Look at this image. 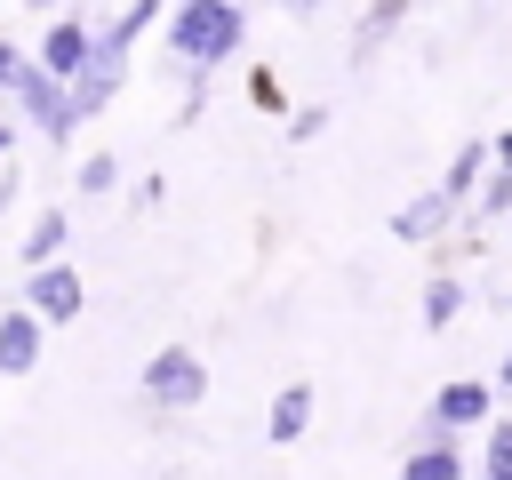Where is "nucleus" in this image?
<instances>
[{"label":"nucleus","instance_id":"obj_1","mask_svg":"<svg viewBox=\"0 0 512 480\" xmlns=\"http://www.w3.org/2000/svg\"><path fill=\"white\" fill-rule=\"evenodd\" d=\"M160 24H168L176 64H192V72H216L248 48V8L240 0H168Z\"/></svg>","mask_w":512,"mask_h":480},{"label":"nucleus","instance_id":"obj_2","mask_svg":"<svg viewBox=\"0 0 512 480\" xmlns=\"http://www.w3.org/2000/svg\"><path fill=\"white\" fill-rule=\"evenodd\" d=\"M0 104H8L24 128H40L48 144H72V136H80V120L64 112V80H48V72H40V56H24V48H16V64H8Z\"/></svg>","mask_w":512,"mask_h":480},{"label":"nucleus","instance_id":"obj_3","mask_svg":"<svg viewBox=\"0 0 512 480\" xmlns=\"http://www.w3.org/2000/svg\"><path fill=\"white\" fill-rule=\"evenodd\" d=\"M136 392H144V408H152V416H184V408H200V400H208V360H200L192 344H160V352L144 360Z\"/></svg>","mask_w":512,"mask_h":480},{"label":"nucleus","instance_id":"obj_4","mask_svg":"<svg viewBox=\"0 0 512 480\" xmlns=\"http://www.w3.org/2000/svg\"><path fill=\"white\" fill-rule=\"evenodd\" d=\"M128 48H136V40H120V32L104 24V32H96V48H88V64L64 80V112H72L80 128H88V120L120 96V80H128Z\"/></svg>","mask_w":512,"mask_h":480},{"label":"nucleus","instance_id":"obj_5","mask_svg":"<svg viewBox=\"0 0 512 480\" xmlns=\"http://www.w3.org/2000/svg\"><path fill=\"white\" fill-rule=\"evenodd\" d=\"M496 416V384H480V376H448L440 392H432V408L416 416V440H456V432H480Z\"/></svg>","mask_w":512,"mask_h":480},{"label":"nucleus","instance_id":"obj_6","mask_svg":"<svg viewBox=\"0 0 512 480\" xmlns=\"http://www.w3.org/2000/svg\"><path fill=\"white\" fill-rule=\"evenodd\" d=\"M80 304H88V288H80V272L56 256V264H40V272H24V312H40L48 328H64V320H80Z\"/></svg>","mask_w":512,"mask_h":480},{"label":"nucleus","instance_id":"obj_7","mask_svg":"<svg viewBox=\"0 0 512 480\" xmlns=\"http://www.w3.org/2000/svg\"><path fill=\"white\" fill-rule=\"evenodd\" d=\"M88 48H96V24H88V16H48L32 56H40V72H48V80H72V72L88 64Z\"/></svg>","mask_w":512,"mask_h":480},{"label":"nucleus","instance_id":"obj_8","mask_svg":"<svg viewBox=\"0 0 512 480\" xmlns=\"http://www.w3.org/2000/svg\"><path fill=\"white\" fill-rule=\"evenodd\" d=\"M312 416H320V384L296 376V384L272 392V408H264V440H272V448H296V440L312 432Z\"/></svg>","mask_w":512,"mask_h":480},{"label":"nucleus","instance_id":"obj_9","mask_svg":"<svg viewBox=\"0 0 512 480\" xmlns=\"http://www.w3.org/2000/svg\"><path fill=\"white\" fill-rule=\"evenodd\" d=\"M456 224H464V208H456L440 184H432V192H416V200L392 216V232H400V240H416V248H424V240H440V232H456Z\"/></svg>","mask_w":512,"mask_h":480},{"label":"nucleus","instance_id":"obj_10","mask_svg":"<svg viewBox=\"0 0 512 480\" xmlns=\"http://www.w3.org/2000/svg\"><path fill=\"white\" fill-rule=\"evenodd\" d=\"M40 336H48V320L40 312H0V376H32L40 368Z\"/></svg>","mask_w":512,"mask_h":480},{"label":"nucleus","instance_id":"obj_11","mask_svg":"<svg viewBox=\"0 0 512 480\" xmlns=\"http://www.w3.org/2000/svg\"><path fill=\"white\" fill-rule=\"evenodd\" d=\"M64 248H72V216H64V208H40V216H32V232H24V248H16V256H24V272H40V264H56V256H64Z\"/></svg>","mask_w":512,"mask_h":480},{"label":"nucleus","instance_id":"obj_12","mask_svg":"<svg viewBox=\"0 0 512 480\" xmlns=\"http://www.w3.org/2000/svg\"><path fill=\"white\" fill-rule=\"evenodd\" d=\"M488 168H496V160H488V136H480V144H464V152L448 160V176H440V192H448L456 208H472V192L488 184Z\"/></svg>","mask_w":512,"mask_h":480},{"label":"nucleus","instance_id":"obj_13","mask_svg":"<svg viewBox=\"0 0 512 480\" xmlns=\"http://www.w3.org/2000/svg\"><path fill=\"white\" fill-rule=\"evenodd\" d=\"M400 480H464V448L456 440H416L408 464H400Z\"/></svg>","mask_w":512,"mask_h":480},{"label":"nucleus","instance_id":"obj_14","mask_svg":"<svg viewBox=\"0 0 512 480\" xmlns=\"http://www.w3.org/2000/svg\"><path fill=\"white\" fill-rule=\"evenodd\" d=\"M400 16H408V0H368V16H360V32H352V64H368V56L400 32Z\"/></svg>","mask_w":512,"mask_h":480},{"label":"nucleus","instance_id":"obj_15","mask_svg":"<svg viewBox=\"0 0 512 480\" xmlns=\"http://www.w3.org/2000/svg\"><path fill=\"white\" fill-rule=\"evenodd\" d=\"M416 312H424V328L440 336V328H448V320L464 312V280H456V272H432V280H424V304H416Z\"/></svg>","mask_w":512,"mask_h":480},{"label":"nucleus","instance_id":"obj_16","mask_svg":"<svg viewBox=\"0 0 512 480\" xmlns=\"http://www.w3.org/2000/svg\"><path fill=\"white\" fill-rule=\"evenodd\" d=\"M480 432H488V448H480V480H512V416H488Z\"/></svg>","mask_w":512,"mask_h":480},{"label":"nucleus","instance_id":"obj_17","mask_svg":"<svg viewBox=\"0 0 512 480\" xmlns=\"http://www.w3.org/2000/svg\"><path fill=\"white\" fill-rule=\"evenodd\" d=\"M112 184H120V160H112V152H88V160H80V192H88V200H104Z\"/></svg>","mask_w":512,"mask_h":480},{"label":"nucleus","instance_id":"obj_18","mask_svg":"<svg viewBox=\"0 0 512 480\" xmlns=\"http://www.w3.org/2000/svg\"><path fill=\"white\" fill-rule=\"evenodd\" d=\"M160 8H168V0H128V8L112 16V32H120V40H136L144 24H160Z\"/></svg>","mask_w":512,"mask_h":480},{"label":"nucleus","instance_id":"obj_19","mask_svg":"<svg viewBox=\"0 0 512 480\" xmlns=\"http://www.w3.org/2000/svg\"><path fill=\"white\" fill-rule=\"evenodd\" d=\"M248 104H264V112H280V88H272V72H264V64L248 72Z\"/></svg>","mask_w":512,"mask_h":480},{"label":"nucleus","instance_id":"obj_20","mask_svg":"<svg viewBox=\"0 0 512 480\" xmlns=\"http://www.w3.org/2000/svg\"><path fill=\"white\" fill-rule=\"evenodd\" d=\"M16 144H24V120H16V112H0V160H8Z\"/></svg>","mask_w":512,"mask_h":480},{"label":"nucleus","instance_id":"obj_21","mask_svg":"<svg viewBox=\"0 0 512 480\" xmlns=\"http://www.w3.org/2000/svg\"><path fill=\"white\" fill-rule=\"evenodd\" d=\"M488 160H496V168H512V128H496V136H488Z\"/></svg>","mask_w":512,"mask_h":480},{"label":"nucleus","instance_id":"obj_22","mask_svg":"<svg viewBox=\"0 0 512 480\" xmlns=\"http://www.w3.org/2000/svg\"><path fill=\"white\" fill-rule=\"evenodd\" d=\"M280 16H296V24H304V16H320V0H280Z\"/></svg>","mask_w":512,"mask_h":480},{"label":"nucleus","instance_id":"obj_23","mask_svg":"<svg viewBox=\"0 0 512 480\" xmlns=\"http://www.w3.org/2000/svg\"><path fill=\"white\" fill-rule=\"evenodd\" d=\"M496 392H512V344H504V360H496Z\"/></svg>","mask_w":512,"mask_h":480},{"label":"nucleus","instance_id":"obj_24","mask_svg":"<svg viewBox=\"0 0 512 480\" xmlns=\"http://www.w3.org/2000/svg\"><path fill=\"white\" fill-rule=\"evenodd\" d=\"M8 64H16V48H8V40H0V88H8Z\"/></svg>","mask_w":512,"mask_h":480},{"label":"nucleus","instance_id":"obj_25","mask_svg":"<svg viewBox=\"0 0 512 480\" xmlns=\"http://www.w3.org/2000/svg\"><path fill=\"white\" fill-rule=\"evenodd\" d=\"M24 8H40V16H48V8H56V0H24Z\"/></svg>","mask_w":512,"mask_h":480},{"label":"nucleus","instance_id":"obj_26","mask_svg":"<svg viewBox=\"0 0 512 480\" xmlns=\"http://www.w3.org/2000/svg\"><path fill=\"white\" fill-rule=\"evenodd\" d=\"M504 224H512V216H504Z\"/></svg>","mask_w":512,"mask_h":480}]
</instances>
